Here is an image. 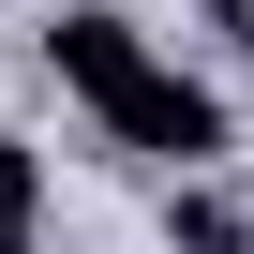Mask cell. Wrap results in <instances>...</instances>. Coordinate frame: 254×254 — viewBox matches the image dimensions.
<instances>
[{
  "label": "cell",
  "mask_w": 254,
  "mask_h": 254,
  "mask_svg": "<svg viewBox=\"0 0 254 254\" xmlns=\"http://www.w3.org/2000/svg\"><path fill=\"white\" fill-rule=\"evenodd\" d=\"M45 75L105 120L120 150H150V165H209L224 150V105H209V75H180L135 15H60L45 30Z\"/></svg>",
  "instance_id": "obj_1"
},
{
  "label": "cell",
  "mask_w": 254,
  "mask_h": 254,
  "mask_svg": "<svg viewBox=\"0 0 254 254\" xmlns=\"http://www.w3.org/2000/svg\"><path fill=\"white\" fill-rule=\"evenodd\" d=\"M165 239H180V254H254V224H239V194H209V180H180V209H165Z\"/></svg>",
  "instance_id": "obj_2"
},
{
  "label": "cell",
  "mask_w": 254,
  "mask_h": 254,
  "mask_svg": "<svg viewBox=\"0 0 254 254\" xmlns=\"http://www.w3.org/2000/svg\"><path fill=\"white\" fill-rule=\"evenodd\" d=\"M30 209H45V150H30V135H0V239H15Z\"/></svg>",
  "instance_id": "obj_3"
},
{
  "label": "cell",
  "mask_w": 254,
  "mask_h": 254,
  "mask_svg": "<svg viewBox=\"0 0 254 254\" xmlns=\"http://www.w3.org/2000/svg\"><path fill=\"white\" fill-rule=\"evenodd\" d=\"M209 45H224V60H254V0H209Z\"/></svg>",
  "instance_id": "obj_4"
},
{
  "label": "cell",
  "mask_w": 254,
  "mask_h": 254,
  "mask_svg": "<svg viewBox=\"0 0 254 254\" xmlns=\"http://www.w3.org/2000/svg\"><path fill=\"white\" fill-rule=\"evenodd\" d=\"M0 254H45V239H30V224H15V239H0Z\"/></svg>",
  "instance_id": "obj_5"
}]
</instances>
